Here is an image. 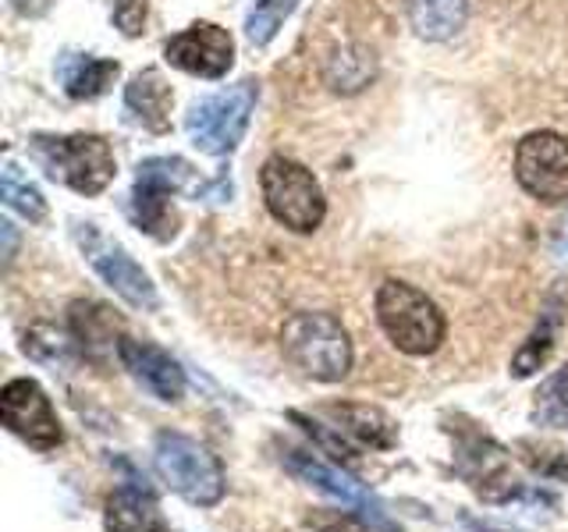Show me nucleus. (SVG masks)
Instances as JSON below:
<instances>
[{
  "label": "nucleus",
  "mask_w": 568,
  "mask_h": 532,
  "mask_svg": "<svg viewBox=\"0 0 568 532\" xmlns=\"http://www.w3.org/2000/svg\"><path fill=\"white\" fill-rule=\"evenodd\" d=\"M288 422L302 426V430H306L324 451H331V454H337V458H345V461H355V458H359V448H355V443H348L342 430L334 433L331 426L316 422L313 416H302V412H288Z\"/></svg>",
  "instance_id": "nucleus-26"
},
{
  "label": "nucleus",
  "mask_w": 568,
  "mask_h": 532,
  "mask_svg": "<svg viewBox=\"0 0 568 532\" xmlns=\"http://www.w3.org/2000/svg\"><path fill=\"white\" fill-rule=\"evenodd\" d=\"M515 182L547 206L568 203V139L529 132L515 150Z\"/></svg>",
  "instance_id": "nucleus-9"
},
{
  "label": "nucleus",
  "mask_w": 568,
  "mask_h": 532,
  "mask_svg": "<svg viewBox=\"0 0 568 532\" xmlns=\"http://www.w3.org/2000/svg\"><path fill=\"white\" fill-rule=\"evenodd\" d=\"M408 22L423 40H452L458 29H466L469 0H405Z\"/></svg>",
  "instance_id": "nucleus-19"
},
{
  "label": "nucleus",
  "mask_w": 568,
  "mask_h": 532,
  "mask_svg": "<svg viewBox=\"0 0 568 532\" xmlns=\"http://www.w3.org/2000/svg\"><path fill=\"white\" fill-rule=\"evenodd\" d=\"M532 422L550 430H568V366L555 369L532 398Z\"/></svg>",
  "instance_id": "nucleus-23"
},
{
  "label": "nucleus",
  "mask_w": 568,
  "mask_h": 532,
  "mask_svg": "<svg viewBox=\"0 0 568 532\" xmlns=\"http://www.w3.org/2000/svg\"><path fill=\"white\" fill-rule=\"evenodd\" d=\"M32 153L47 167L50 177H58L79 195H100L114 182V150L100 135H32Z\"/></svg>",
  "instance_id": "nucleus-4"
},
{
  "label": "nucleus",
  "mask_w": 568,
  "mask_h": 532,
  "mask_svg": "<svg viewBox=\"0 0 568 532\" xmlns=\"http://www.w3.org/2000/svg\"><path fill=\"white\" fill-rule=\"evenodd\" d=\"M377 319L384 334L390 337V345L405 355H434L448 334L444 313L437 309V301L419 291L408 280H384L377 288Z\"/></svg>",
  "instance_id": "nucleus-2"
},
{
  "label": "nucleus",
  "mask_w": 568,
  "mask_h": 532,
  "mask_svg": "<svg viewBox=\"0 0 568 532\" xmlns=\"http://www.w3.org/2000/svg\"><path fill=\"white\" fill-rule=\"evenodd\" d=\"M324 416L334 419L345 437H352L355 443L373 451H390L398 443V426L390 422L381 408H369V405H327Z\"/></svg>",
  "instance_id": "nucleus-17"
},
{
  "label": "nucleus",
  "mask_w": 568,
  "mask_h": 532,
  "mask_svg": "<svg viewBox=\"0 0 568 532\" xmlns=\"http://www.w3.org/2000/svg\"><path fill=\"white\" fill-rule=\"evenodd\" d=\"M0 192H4V203L11 209H18L22 217L29 221H47V200H43V192L36 188L29 177H22V171H18L11 160L4 164V171H0Z\"/></svg>",
  "instance_id": "nucleus-24"
},
{
  "label": "nucleus",
  "mask_w": 568,
  "mask_h": 532,
  "mask_svg": "<svg viewBox=\"0 0 568 532\" xmlns=\"http://www.w3.org/2000/svg\"><path fill=\"white\" fill-rule=\"evenodd\" d=\"M164 58L171 68L185 71L195 79H221L227 75V68L235 64V40L227 35V29L213 22H195L185 32H178L168 40Z\"/></svg>",
  "instance_id": "nucleus-12"
},
{
  "label": "nucleus",
  "mask_w": 568,
  "mask_h": 532,
  "mask_svg": "<svg viewBox=\"0 0 568 532\" xmlns=\"http://www.w3.org/2000/svg\"><path fill=\"white\" fill-rule=\"evenodd\" d=\"M171 103H174V93L156 68L139 71L129 82V89H124V106H129L135 121L153 135H164L171 129Z\"/></svg>",
  "instance_id": "nucleus-16"
},
{
  "label": "nucleus",
  "mask_w": 568,
  "mask_h": 532,
  "mask_svg": "<svg viewBox=\"0 0 568 532\" xmlns=\"http://www.w3.org/2000/svg\"><path fill=\"white\" fill-rule=\"evenodd\" d=\"M192 164L182 156H150L139 164L135 192H132V217L156 242H171L178 231V217L171 209V195L192 182Z\"/></svg>",
  "instance_id": "nucleus-7"
},
{
  "label": "nucleus",
  "mask_w": 568,
  "mask_h": 532,
  "mask_svg": "<svg viewBox=\"0 0 568 532\" xmlns=\"http://www.w3.org/2000/svg\"><path fill=\"white\" fill-rule=\"evenodd\" d=\"M153 461H156L160 479H164L182 501L195 508H213L224 501V490H227L224 466L200 440L182 437V433H156Z\"/></svg>",
  "instance_id": "nucleus-3"
},
{
  "label": "nucleus",
  "mask_w": 568,
  "mask_h": 532,
  "mask_svg": "<svg viewBox=\"0 0 568 532\" xmlns=\"http://www.w3.org/2000/svg\"><path fill=\"white\" fill-rule=\"evenodd\" d=\"M50 4H53V0H11V8L22 18H40V14L50 11Z\"/></svg>",
  "instance_id": "nucleus-29"
},
{
  "label": "nucleus",
  "mask_w": 568,
  "mask_h": 532,
  "mask_svg": "<svg viewBox=\"0 0 568 532\" xmlns=\"http://www.w3.org/2000/svg\"><path fill=\"white\" fill-rule=\"evenodd\" d=\"M0 235H4V263H11L14 259V245H18L14 224L11 221H0Z\"/></svg>",
  "instance_id": "nucleus-30"
},
{
  "label": "nucleus",
  "mask_w": 568,
  "mask_h": 532,
  "mask_svg": "<svg viewBox=\"0 0 568 532\" xmlns=\"http://www.w3.org/2000/svg\"><path fill=\"white\" fill-rule=\"evenodd\" d=\"M373 75H377V61H373V50L366 47L337 50L324 68V79L334 93H359L373 82Z\"/></svg>",
  "instance_id": "nucleus-20"
},
{
  "label": "nucleus",
  "mask_w": 568,
  "mask_h": 532,
  "mask_svg": "<svg viewBox=\"0 0 568 532\" xmlns=\"http://www.w3.org/2000/svg\"><path fill=\"white\" fill-rule=\"evenodd\" d=\"M519 451H526L529 469H537L540 475H555V479H565L568 475V451H561V448H544V443H532V440H523Z\"/></svg>",
  "instance_id": "nucleus-27"
},
{
  "label": "nucleus",
  "mask_w": 568,
  "mask_h": 532,
  "mask_svg": "<svg viewBox=\"0 0 568 532\" xmlns=\"http://www.w3.org/2000/svg\"><path fill=\"white\" fill-rule=\"evenodd\" d=\"M281 466L288 469L292 475H298L302 483H310V487H316V490H324V493L337 497V501L352 504L373 529H381V532H402L395 522H390L387 508L359 483V479L348 475V472H342L337 466H331V461H324L320 454H313V451H298V448H281Z\"/></svg>",
  "instance_id": "nucleus-10"
},
{
  "label": "nucleus",
  "mask_w": 568,
  "mask_h": 532,
  "mask_svg": "<svg viewBox=\"0 0 568 532\" xmlns=\"http://www.w3.org/2000/svg\"><path fill=\"white\" fill-rule=\"evenodd\" d=\"M26 355H32L36 362L43 366H53V369H68L79 362V341L75 337H68L61 330H53L47 324L32 327L26 334Z\"/></svg>",
  "instance_id": "nucleus-22"
},
{
  "label": "nucleus",
  "mask_w": 568,
  "mask_h": 532,
  "mask_svg": "<svg viewBox=\"0 0 568 532\" xmlns=\"http://www.w3.org/2000/svg\"><path fill=\"white\" fill-rule=\"evenodd\" d=\"M114 25L129 35V40H135V35H142V29H146V18H150V0H114Z\"/></svg>",
  "instance_id": "nucleus-28"
},
{
  "label": "nucleus",
  "mask_w": 568,
  "mask_h": 532,
  "mask_svg": "<svg viewBox=\"0 0 568 532\" xmlns=\"http://www.w3.org/2000/svg\"><path fill=\"white\" fill-rule=\"evenodd\" d=\"M298 8V0H256L253 14L245 22V35L253 47H266L277 35V29L284 25V18Z\"/></svg>",
  "instance_id": "nucleus-25"
},
{
  "label": "nucleus",
  "mask_w": 568,
  "mask_h": 532,
  "mask_svg": "<svg viewBox=\"0 0 568 532\" xmlns=\"http://www.w3.org/2000/svg\"><path fill=\"white\" fill-rule=\"evenodd\" d=\"M0 416H4L8 430L18 440H26L29 448L36 451L61 448V440H64L61 419L53 412L47 390L36 380L22 377V380L4 383V390H0Z\"/></svg>",
  "instance_id": "nucleus-11"
},
{
  "label": "nucleus",
  "mask_w": 568,
  "mask_h": 532,
  "mask_svg": "<svg viewBox=\"0 0 568 532\" xmlns=\"http://www.w3.org/2000/svg\"><path fill=\"white\" fill-rule=\"evenodd\" d=\"M103 525L106 532H168L156 497L139 483H124L106 497Z\"/></svg>",
  "instance_id": "nucleus-15"
},
{
  "label": "nucleus",
  "mask_w": 568,
  "mask_h": 532,
  "mask_svg": "<svg viewBox=\"0 0 568 532\" xmlns=\"http://www.w3.org/2000/svg\"><path fill=\"white\" fill-rule=\"evenodd\" d=\"M281 351L310 380L337 383L352 369V341L342 319L331 313H295L281 327Z\"/></svg>",
  "instance_id": "nucleus-1"
},
{
  "label": "nucleus",
  "mask_w": 568,
  "mask_h": 532,
  "mask_svg": "<svg viewBox=\"0 0 568 532\" xmlns=\"http://www.w3.org/2000/svg\"><path fill=\"white\" fill-rule=\"evenodd\" d=\"M260 188L263 203L271 209V217L281 221L284 227L310 235L327 217V200L324 188L316 185L310 167L295 164L288 156H271L260 171Z\"/></svg>",
  "instance_id": "nucleus-6"
},
{
  "label": "nucleus",
  "mask_w": 568,
  "mask_h": 532,
  "mask_svg": "<svg viewBox=\"0 0 568 532\" xmlns=\"http://www.w3.org/2000/svg\"><path fill=\"white\" fill-rule=\"evenodd\" d=\"M473 532H523V529H508V525H490V522H469Z\"/></svg>",
  "instance_id": "nucleus-31"
},
{
  "label": "nucleus",
  "mask_w": 568,
  "mask_h": 532,
  "mask_svg": "<svg viewBox=\"0 0 568 532\" xmlns=\"http://www.w3.org/2000/svg\"><path fill=\"white\" fill-rule=\"evenodd\" d=\"M75 242L82 248V256L89 259V266L103 277V284H111V288L129 301L135 309H160V298H156V284L150 280V274L142 270V266L124 253L118 242H111L103 235L97 224H75Z\"/></svg>",
  "instance_id": "nucleus-8"
},
{
  "label": "nucleus",
  "mask_w": 568,
  "mask_h": 532,
  "mask_svg": "<svg viewBox=\"0 0 568 532\" xmlns=\"http://www.w3.org/2000/svg\"><path fill=\"white\" fill-rule=\"evenodd\" d=\"M256 96H260V85L253 79H242L235 85L221 89V93L192 103V111L185 117V132L192 139V146L210 156L235 153V146L248 129V117L256 111Z\"/></svg>",
  "instance_id": "nucleus-5"
},
{
  "label": "nucleus",
  "mask_w": 568,
  "mask_h": 532,
  "mask_svg": "<svg viewBox=\"0 0 568 532\" xmlns=\"http://www.w3.org/2000/svg\"><path fill=\"white\" fill-rule=\"evenodd\" d=\"M565 309H568V288H565V284H558V288H550V295L544 298L537 327L529 330L523 348L515 351V359H511V377L515 380H526L537 369H544V362L550 359V351H555V345H558V330H561Z\"/></svg>",
  "instance_id": "nucleus-14"
},
{
  "label": "nucleus",
  "mask_w": 568,
  "mask_h": 532,
  "mask_svg": "<svg viewBox=\"0 0 568 532\" xmlns=\"http://www.w3.org/2000/svg\"><path fill=\"white\" fill-rule=\"evenodd\" d=\"M118 359L132 377L150 390L156 401H182L185 395V369L178 366L164 348L150 341H135V337H121Z\"/></svg>",
  "instance_id": "nucleus-13"
},
{
  "label": "nucleus",
  "mask_w": 568,
  "mask_h": 532,
  "mask_svg": "<svg viewBox=\"0 0 568 532\" xmlns=\"http://www.w3.org/2000/svg\"><path fill=\"white\" fill-rule=\"evenodd\" d=\"M118 71H121L118 61L93 58V53H61V61H58V79L71 100L103 96L106 89H111V82L118 79Z\"/></svg>",
  "instance_id": "nucleus-18"
},
{
  "label": "nucleus",
  "mask_w": 568,
  "mask_h": 532,
  "mask_svg": "<svg viewBox=\"0 0 568 532\" xmlns=\"http://www.w3.org/2000/svg\"><path fill=\"white\" fill-rule=\"evenodd\" d=\"M71 334L82 351H100L114 345V316L97 301H75L71 306Z\"/></svg>",
  "instance_id": "nucleus-21"
}]
</instances>
